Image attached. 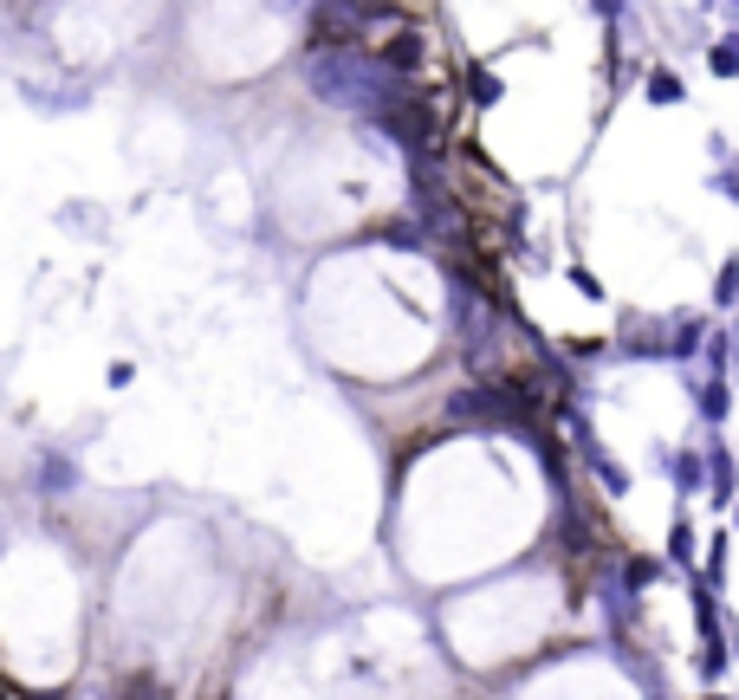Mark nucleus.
<instances>
[{
  "mask_svg": "<svg viewBox=\"0 0 739 700\" xmlns=\"http://www.w3.org/2000/svg\"><path fill=\"white\" fill-rule=\"evenodd\" d=\"M707 487L720 506H739V487H734V448L727 441H707Z\"/></svg>",
  "mask_w": 739,
  "mask_h": 700,
  "instance_id": "nucleus-1",
  "label": "nucleus"
},
{
  "mask_svg": "<svg viewBox=\"0 0 739 700\" xmlns=\"http://www.w3.org/2000/svg\"><path fill=\"white\" fill-rule=\"evenodd\" d=\"M694 416L707 421V428H720V421L734 416V389H727V376H707V383L694 389Z\"/></svg>",
  "mask_w": 739,
  "mask_h": 700,
  "instance_id": "nucleus-2",
  "label": "nucleus"
},
{
  "mask_svg": "<svg viewBox=\"0 0 739 700\" xmlns=\"http://www.w3.org/2000/svg\"><path fill=\"white\" fill-rule=\"evenodd\" d=\"M668 481L681 499H694V493L707 487V454H694V448H681V454H668Z\"/></svg>",
  "mask_w": 739,
  "mask_h": 700,
  "instance_id": "nucleus-3",
  "label": "nucleus"
},
{
  "mask_svg": "<svg viewBox=\"0 0 739 700\" xmlns=\"http://www.w3.org/2000/svg\"><path fill=\"white\" fill-rule=\"evenodd\" d=\"M687 603H694V630H701V642H714V635H720V603H714V590H707V584H694V597H687Z\"/></svg>",
  "mask_w": 739,
  "mask_h": 700,
  "instance_id": "nucleus-4",
  "label": "nucleus"
},
{
  "mask_svg": "<svg viewBox=\"0 0 739 700\" xmlns=\"http://www.w3.org/2000/svg\"><path fill=\"white\" fill-rule=\"evenodd\" d=\"M694 350H707V318H681V325H674V345H668V357H681V363H687Z\"/></svg>",
  "mask_w": 739,
  "mask_h": 700,
  "instance_id": "nucleus-5",
  "label": "nucleus"
},
{
  "mask_svg": "<svg viewBox=\"0 0 739 700\" xmlns=\"http://www.w3.org/2000/svg\"><path fill=\"white\" fill-rule=\"evenodd\" d=\"M643 98H649V104H681V98H687V84H681L668 66H656V71H649V84H643Z\"/></svg>",
  "mask_w": 739,
  "mask_h": 700,
  "instance_id": "nucleus-6",
  "label": "nucleus"
},
{
  "mask_svg": "<svg viewBox=\"0 0 739 700\" xmlns=\"http://www.w3.org/2000/svg\"><path fill=\"white\" fill-rule=\"evenodd\" d=\"M668 564L694 571V532H687V512H674V526H668Z\"/></svg>",
  "mask_w": 739,
  "mask_h": 700,
  "instance_id": "nucleus-7",
  "label": "nucleus"
},
{
  "mask_svg": "<svg viewBox=\"0 0 739 700\" xmlns=\"http://www.w3.org/2000/svg\"><path fill=\"white\" fill-rule=\"evenodd\" d=\"M727 662H734V648L714 635V642H701V662H694V675H701V681H720V675H727Z\"/></svg>",
  "mask_w": 739,
  "mask_h": 700,
  "instance_id": "nucleus-8",
  "label": "nucleus"
},
{
  "mask_svg": "<svg viewBox=\"0 0 739 700\" xmlns=\"http://www.w3.org/2000/svg\"><path fill=\"white\" fill-rule=\"evenodd\" d=\"M701 584H707V590H720V584H727V532H714V539H707V571H701Z\"/></svg>",
  "mask_w": 739,
  "mask_h": 700,
  "instance_id": "nucleus-9",
  "label": "nucleus"
},
{
  "mask_svg": "<svg viewBox=\"0 0 739 700\" xmlns=\"http://www.w3.org/2000/svg\"><path fill=\"white\" fill-rule=\"evenodd\" d=\"M591 467H596V481H603L610 493H629V474H623V467H616V461H610L603 448H591Z\"/></svg>",
  "mask_w": 739,
  "mask_h": 700,
  "instance_id": "nucleus-10",
  "label": "nucleus"
},
{
  "mask_svg": "<svg viewBox=\"0 0 739 700\" xmlns=\"http://www.w3.org/2000/svg\"><path fill=\"white\" fill-rule=\"evenodd\" d=\"M656 577H662V564H656V558H629V564H623V584H629V590H649Z\"/></svg>",
  "mask_w": 739,
  "mask_h": 700,
  "instance_id": "nucleus-11",
  "label": "nucleus"
},
{
  "mask_svg": "<svg viewBox=\"0 0 739 700\" xmlns=\"http://www.w3.org/2000/svg\"><path fill=\"white\" fill-rule=\"evenodd\" d=\"M707 66L720 71V78H739V39H720V46L707 53Z\"/></svg>",
  "mask_w": 739,
  "mask_h": 700,
  "instance_id": "nucleus-12",
  "label": "nucleus"
},
{
  "mask_svg": "<svg viewBox=\"0 0 739 700\" xmlns=\"http://www.w3.org/2000/svg\"><path fill=\"white\" fill-rule=\"evenodd\" d=\"M714 298H720V305H739V253L727 260V267H720V280H714Z\"/></svg>",
  "mask_w": 739,
  "mask_h": 700,
  "instance_id": "nucleus-13",
  "label": "nucleus"
},
{
  "mask_svg": "<svg viewBox=\"0 0 739 700\" xmlns=\"http://www.w3.org/2000/svg\"><path fill=\"white\" fill-rule=\"evenodd\" d=\"M474 104H500V78L493 71H474Z\"/></svg>",
  "mask_w": 739,
  "mask_h": 700,
  "instance_id": "nucleus-14",
  "label": "nucleus"
},
{
  "mask_svg": "<svg viewBox=\"0 0 739 700\" xmlns=\"http://www.w3.org/2000/svg\"><path fill=\"white\" fill-rule=\"evenodd\" d=\"M714 189H720V202H739V162H727V169L714 176Z\"/></svg>",
  "mask_w": 739,
  "mask_h": 700,
  "instance_id": "nucleus-15",
  "label": "nucleus"
},
{
  "mask_svg": "<svg viewBox=\"0 0 739 700\" xmlns=\"http://www.w3.org/2000/svg\"><path fill=\"white\" fill-rule=\"evenodd\" d=\"M571 285H578V292H584V298H603V285H596V273H584V267H578V273H571Z\"/></svg>",
  "mask_w": 739,
  "mask_h": 700,
  "instance_id": "nucleus-16",
  "label": "nucleus"
},
{
  "mask_svg": "<svg viewBox=\"0 0 739 700\" xmlns=\"http://www.w3.org/2000/svg\"><path fill=\"white\" fill-rule=\"evenodd\" d=\"M734 363H739V325H734Z\"/></svg>",
  "mask_w": 739,
  "mask_h": 700,
  "instance_id": "nucleus-17",
  "label": "nucleus"
},
{
  "mask_svg": "<svg viewBox=\"0 0 739 700\" xmlns=\"http://www.w3.org/2000/svg\"><path fill=\"white\" fill-rule=\"evenodd\" d=\"M734 662H739V635H734Z\"/></svg>",
  "mask_w": 739,
  "mask_h": 700,
  "instance_id": "nucleus-18",
  "label": "nucleus"
},
{
  "mask_svg": "<svg viewBox=\"0 0 739 700\" xmlns=\"http://www.w3.org/2000/svg\"><path fill=\"white\" fill-rule=\"evenodd\" d=\"M734 526H739V506H734Z\"/></svg>",
  "mask_w": 739,
  "mask_h": 700,
  "instance_id": "nucleus-19",
  "label": "nucleus"
},
{
  "mask_svg": "<svg viewBox=\"0 0 739 700\" xmlns=\"http://www.w3.org/2000/svg\"><path fill=\"white\" fill-rule=\"evenodd\" d=\"M714 700H734V695H714Z\"/></svg>",
  "mask_w": 739,
  "mask_h": 700,
  "instance_id": "nucleus-20",
  "label": "nucleus"
}]
</instances>
